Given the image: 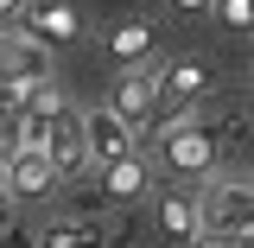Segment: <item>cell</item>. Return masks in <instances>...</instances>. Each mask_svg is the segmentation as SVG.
I'll use <instances>...</instances> for the list:
<instances>
[{"instance_id":"cell-1","label":"cell","mask_w":254,"mask_h":248,"mask_svg":"<svg viewBox=\"0 0 254 248\" xmlns=\"http://www.w3.org/2000/svg\"><path fill=\"white\" fill-rule=\"evenodd\" d=\"M159 165L185 185V178H210L216 172V134L203 121H190V115H178V121H165V134H159Z\"/></svg>"},{"instance_id":"cell-2","label":"cell","mask_w":254,"mask_h":248,"mask_svg":"<svg viewBox=\"0 0 254 248\" xmlns=\"http://www.w3.org/2000/svg\"><path fill=\"white\" fill-rule=\"evenodd\" d=\"M248 204H254V185H248V172L242 178H216V185L197 197V217H203V236H229V242H242L248 248Z\"/></svg>"},{"instance_id":"cell-3","label":"cell","mask_w":254,"mask_h":248,"mask_svg":"<svg viewBox=\"0 0 254 248\" xmlns=\"http://www.w3.org/2000/svg\"><path fill=\"white\" fill-rule=\"evenodd\" d=\"M153 83H159V108H165V121H178V115H190L203 95L216 89V70L203 58H165L153 70Z\"/></svg>"},{"instance_id":"cell-4","label":"cell","mask_w":254,"mask_h":248,"mask_svg":"<svg viewBox=\"0 0 254 248\" xmlns=\"http://www.w3.org/2000/svg\"><path fill=\"white\" fill-rule=\"evenodd\" d=\"M45 159H51V172L64 178H83L89 172V153H83V108H70L64 102L58 115H51V134H45Z\"/></svg>"},{"instance_id":"cell-5","label":"cell","mask_w":254,"mask_h":248,"mask_svg":"<svg viewBox=\"0 0 254 248\" xmlns=\"http://www.w3.org/2000/svg\"><path fill=\"white\" fill-rule=\"evenodd\" d=\"M0 83L13 89V102L26 89H38V83H51V51L32 45L26 32H19V38H0Z\"/></svg>"},{"instance_id":"cell-6","label":"cell","mask_w":254,"mask_h":248,"mask_svg":"<svg viewBox=\"0 0 254 248\" xmlns=\"http://www.w3.org/2000/svg\"><path fill=\"white\" fill-rule=\"evenodd\" d=\"M133 147H140V140H133V127H127L121 115H108V108H83V153H89L95 172L115 165V159H127Z\"/></svg>"},{"instance_id":"cell-7","label":"cell","mask_w":254,"mask_h":248,"mask_svg":"<svg viewBox=\"0 0 254 248\" xmlns=\"http://www.w3.org/2000/svg\"><path fill=\"white\" fill-rule=\"evenodd\" d=\"M0 178H6V197H51L58 191V172L38 147H6L0 153Z\"/></svg>"},{"instance_id":"cell-8","label":"cell","mask_w":254,"mask_h":248,"mask_svg":"<svg viewBox=\"0 0 254 248\" xmlns=\"http://www.w3.org/2000/svg\"><path fill=\"white\" fill-rule=\"evenodd\" d=\"M102 108H108V115H121V121L133 127V140H140V121L159 108V83H153V70H146V64H140V70H121Z\"/></svg>"},{"instance_id":"cell-9","label":"cell","mask_w":254,"mask_h":248,"mask_svg":"<svg viewBox=\"0 0 254 248\" xmlns=\"http://www.w3.org/2000/svg\"><path fill=\"white\" fill-rule=\"evenodd\" d=\"M26 38L32 45H76L83 38V19H76V6H64V0H32L26 6Z\"/></svg>"},{"instance_id":"cell-10","label":"cell","mask_w":254,"mask_h":248,"mask_svg":"<svg viewBox=\"0 0 254 248\" xmlns=\"http://www.w3.org/2000/svg\"><path fill=\"white\" fill-rule=\"evenodd\" d=\"M146 191H153V165L140 159V147L127 159H115V165H102V197L108 204H140Z\"/></svg>"},{"instance_id":"cell-11","label":"cell","mask_w":254,"mask_h":248,"mask_svg":"<svg viewBox=\"0 0 254 248\" xmlns=\"http://www.w3.org/2000/svg\"><path fill=\"white\" fill-rule=\"evenodd\" d=\"M159 229L172 236V242H190V236H203V217H197V191L185 185H172V191H159Z\"/></svg>"},{"instance_id":"cell-12","label":"cell","mask_w":254,"mask_h":248,"mask_svg":"<svg viewBox=\"0 0 254 248\" xmlns=\"http://www.w3.org/2000/svg\"><path fill=\"white\" fill-rule=\"evenodd\" d=\"M153 45H159L153 19H121V26H108V58L121 64V70H140V64L153 58Z\"/></svg>"},{"instance_id":"cell-13","label":"cell","mask_w":254,"mask_h":248,"mask_svg":"<svg viewBox=\"0 0 254 248\" xmlns=\"http://www.w3.org/2000/svg\"><path fill=\"white\" fill-rule=\"evenodd\" d=\"M32 248H102V229H95L89 217H51Z\"/></svg>"},{"instance_id":"cell-14","label":"cell","mask_w":254,"mask_h":248,"mask_svg":"<svg viewBox=\"0 0 254 248\" xmlns=\"http://www.w3.org/2000/svg\"><path fill=\"white\" fill-rule=\"evenodd\" d=\"M210 19L229 26V32H248V26H254V6H248V0H216V6H210Z\"/></svg>"},{"instance_id":"cell-15","label":"cell","mask_w":254,"mask_h":248,"mask_svg":"<svg viewBox=\"0 0 254 248\" xmlns=\"http://www.w3.org/2000/svg\"><path fill=\"white\" fill-rule=\"evenodd\" d=\"M216 0H172V13H185V19H197V13H210Z\"/></svg>"},{"instance_id":"cell-16","label":"cell","mask_w":254,"mask_h":248,"mask_svg":"<svg viewBox=\"0 0 254 248\" xmlns=\"http://www.w3.org/2000/svg\"><path fill=\"white\" fill-rule=\"evenodd\" d=\"M185 248H242V242H229V236H190Z\"/></svg>"},{"instance_id":"cell-17","label":"cell","mask_w":254,"mask_h":248,"mask_svg":"<svg viewBox=\"0 0 254 248\" xmlns=\"http://www.w3.org/2000/svg\"><path fill=\"white\" fill-rule=\"evenodd\" d=\"M26 6H32V0H0V26H13V19H19Z\"/></svg>"},{"instance_id":"cell-18","label":"cell","mask_w":254,"mask_h":248,"mask_svg":"<svg viewBox=\"0 0 254 248\" xmlns=\"http://www.w3.org/2000/svg\"><path fill=\"white\" fill-rule=\"evenodd\" d=\"M6 204H13V197H6V178H0V210H6Z\"/></svg>"}]
</instances>
